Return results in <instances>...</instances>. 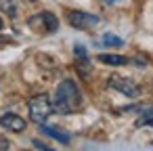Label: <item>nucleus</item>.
Here are the masks:
<instances>
[{
	"label": "nucleus",
	"mask_w": 153,
	"mask_h": 151,
	"mask_svg": "<svg viewBox=\"0 0 153 151\" xmlns=\"http://www.w3.org/2000/svg\"><path fill=\"white\" fill-rule=\"evenodd\" d=\"M82 107V90L74 80H63L57 86L55 92V103H53V111L59 113H74Z\"/></svg>",
	"instance_id": "obj_1"
},
{
	"label": "nucleus",
	"mask_w": 153,
	"mask_h": 151,
	"mask_svg": "<svg viewBox=\"0 0 153 151\" xmlns=\"http://www.w3.org/2000/svg\"><path fill=\"white\" fill-rule=\"evenodd\" d=\"M27 111H30V118L32 122L36 124H44L51 113H53V103H51V97L48 94H36L27 101Z\"/></svg>",
	"instance_id": "obj_2"
},
{
	"label": "nucleus",
	"mask_w": 153,
	"mask_h": 151,
	"mask_svg": "<svg viewBox=\"0 0 153 151\" xmlns=\"http://www.w3.org/2000/svg\"><path fill=\"white\" fill-rule=\"evenodd\" d=\"M27 25L32 28V30H36V32H42V34H53V32H57L59 30V19L53 15V13H38V15H34V17H30L27 19Z\"/></svg>",
	"instance_id": "obj_3"
},
{
	"label": "nucleus",
	"mask_w": 153,
	"mask_h": 151,
	"mask_svg": "<svg viewBox=\"0 0 153 151\" xmlns=\"http://www.w3.org/2000/svg\"><path fill=\"white\" fill-rule=\"evenodd\" d=\"M67 21L71 28L76 30H90L94 25H99V15H92V13H84V11H69L67 13Z\"/></svg>",
	"instance_id": "obj_4"
},
{
	"label": "nucleus",
	"mask_w": 153,
	"mask_h": 151,
	"mask_svg": "<svg viewBox=\"0 0 153 151\" xmlns=\"http://www.w3.org/2000/svg\"><path fill=\"white\" fill-rule=\"evenodd\" d=\"M109 88H113V90H117V92H122L130 99H136L138 92H140L138 84L132 82L130 78H124V76H111L109 78Z\"/></svg>",
	"instance_id": "obj_5"
},
{
	"label": "nucleus",
	"mask_w": 153,
	"mask_h": 151,
	"mask_svg": "<svg viewBox=\"0 0 153 151\" xmlns=\"http://www.w3.org/2000/svg\"><path fill=\"white\" fill-rule=\"evenodd\" d=\"M0 126L7 128V130H13V132H23L25 130V120L17 113H2L0 115Z\"/></svg>",
	"instance_id": "obj_6"
},
{
	"label": "nucleus",
	"mask_w": 153,
	"mask_h": 151,
	"mask_svg": "<svg viewBox=\"0 0 153 151\" xmlns=\"http://www.w3.org/2000/svg\"><path fill=\"white\" fill-rule=\"evenodd\" d=\"M40 130H42L44 134L53 136L55 141L63 143V145H69V141H71V134H69V132H65V130H61V128H51V126H44V124H40Z\"/></svg>",
	"instance_id": "obj_7"
},
{
	"label": "nucleus",
	"mask_w": 153,
	"mask_h": 151,
	"mask_svg": "<svg viewBox=\"0 0 153 151\" xmlns=\"http://www.w3.org/2000/svg\"><path fill=\"white\" fill-rule=\"evenodd\" d=\"M99 61L105 63V65H128V63H130V59H126V57H122V55H111V53L99 55Z\"/></svg>",
	"instance_id": "obj_8"
},
{
	"label": "nucleus",
	"mask_w": 153,
	"mask_h": 151,
	"mask_svg": "<svg viewBox=\"0 0 153 151\" xmlns=\"http://www.w3.org/2000/svg\"><path fill=\"white\" fill-rule=\"evenodd\" d=\"M140 115L136 120V126H151L153 128V107H140Z\"/></svg>",
	"instance_id": "obj_9"
},
{
	"label": "nucleus",
	"mask_w": 153,
	"mask_h": 151,
	"mask_svg": "<svg viewBox=\"0 0 153 151\" xmlns=\"http://www.w3.org/2000/svg\"><path fill=\"white\" fill-rule=\"evenodd\" d=\"M103 44H105V46H111V48H122V46H124V40H122L120 36L105 34V36H103Z\"/></svg>",
	"instance_id": "obj_10"
},
{
	"label": "nucleus",
	"mask_w": 153,
	"mask_h": 151,
	"mask_svg": "<svg viewBox=\"0 0 153 151\" xmlns=\"http://www.w3.org/2000/svg\"><path fill=\"white\" fill-rule=\"evenodd\" d=\"M32 145H34V147H36L38 151H55L53 147H48V145H44V143H42V141H38V138H34V141H32Z\"/></svg>",
	"instance_id": "obj_11"
},
{
	"label": "nucleus",
	"mask_w": 153,
	"mask_h": 151,
	"mask_svg": "<svg viewBox=\"0 0 153 151\" xmlns=\"http://www.w3.org/2000/svg\"><path fill=\"white\" fill-rule=\"evenodd\" d=\"M2 28H4V21H2V17H0V32H2Z\"/></svg>",
	"instance_id": "obj_12"
}]
</instances>
